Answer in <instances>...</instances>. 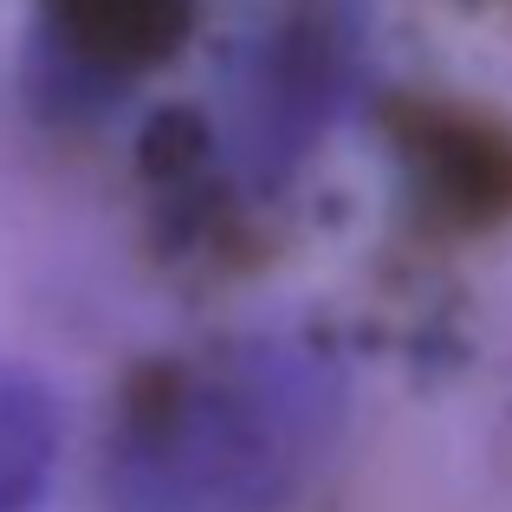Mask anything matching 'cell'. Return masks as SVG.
I'll use <instances>...</instances> for the list:
<instances>
[{
    "label": "cell",
    "instance_id": "obj_1",
    "mask_svg": "<svg viewBox=\"0 0 512 512\" xmlns=\"http://www.w3.org/2000/svg\"><path fill=\"white\" fill-rule=\"evenodd\" d=\"M305 409L286 370L156 363L130 389L117 435V512H273L305 461Z\"/></svg>",
    "mask_w": 512,
    "mask_h": 512
},
{
    "label": "cell",
    "instance_id": "obj_2",
    "mask_svg": "<svg viewBox=\"0 0 512 512\" xmlns=\"http://www.w3.org/2000/svg\"><path fill=\"white\" fill-rule=\"evenodd\" d=\"M389 143L435 221L448 227H500L512 221V130L461 104L396 98L383 111Z\"/></svg>",
    "mask_w": 512,
    "mask_h": 512
},
{
    "label": "cell",
    "instance_id": "obj_4",
    "mask_svg": "<svg viewBox=\"0 0 512 512\" xmlns=\"http://www.w3.org/2000/svg\"><path fill=\"white\" fill-rule=\"evenodd\" d=\"M59 461V402L39 376L0 370V512H33Z\"/></svg>",
    "mask_w": 512,
    "mask_h": 512
},
{
    "label": "cell",
    "instance_id": "obj_3",
    "mask_svg": "<svg viewBox=\"0 0 512 512\" xmlns=\"http://www.w3.org/2000/svg\"><path fill=\"white\" fill-rule=\"evenodd\" d=\"M52 52L98 78H137L169 65L195 33V0H33Z\"/></svg>",
    "mask_w": 512,
    "mask_h": 512
}]
</instances>
